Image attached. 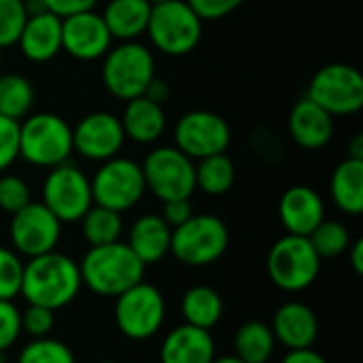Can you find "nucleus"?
Returning <instances> with one entry per match:
<instances>
[{
	"label": "nucleus",
	"instance_id": "f257e3e1",
	"mask_svg": "<svg viewBox=\"0 0 363 363\" xmlns=\"http://www.w3.org/2000/svg\"><path fill=\"white\" fill-rule=\"evenodd\" d=\"M83 287L79 264L64 253L49 251L38 257H30L23 264L21 291L28 304L45 306L49 311H60L74 302Z\"/></svg>",
	"mask_w": 363,
	"mask_h": 363
},
{
	"label": "nucleus",
	"instance_id": "f03ea898",
	"mask_svg": "<svg viewBox=\"0 0 363 363\" xmlns=\"http://www.w3.org/2000/svg\"><path fill=\"white\" fill-rule=\"evenodd\" d=\"M145 268L147 266L121 240L89 247L79 264L83 285L102 298H117L132 285L140 283L145 279Z\"/></svg>",
	"mask_w": 363,
	"mask_h": 363
},
{
	"label": "nucleus",
	"instance_id": "7ed1b4c3",
	"mask_svg": "<svg viewBox=\"0 0 363 363\" xmlns=\"http://www.w3.org/2000/svg\"><path fill=\"white\" fill-rule=\"evenodd\" d=\"M72 128L55 113H34L19 121V157L38 168H55L72 153Z\"/></svg>",
	"mask_w": 363,
	"mask_h": 363
},
{
	"label": "nucleus",
	"instance_id": "20e7f679",
	"mask_svg": "<svg viewBox=\"0 0 363 363\" xmlns=\"http://www.w3.org/2000/svg\"><path fill=\"white\" fill-rule=\"evenodd\" d=\"M155 77V57L138 40H123L111 47L102 62V85L119 100H132L145 94Z\"/></svg>",
	"mask_w": 363,
	"mask_h": 363
},
{
	"label": "nucleus",
	"instance_id": "39448f33",
	"mask_svg": "<svg viewBox=\"0 0 363 363\" xmlns=\"http://www.w3.org/2000/svg\"><path fill=\"white\" fill-rule=\"evenodd\" d=\"M147 34L157 51L181 57L198 47L202 38V17L187 0H166L151 6Z\"/></svg>",
	"mask_w": 363,
	"mask_h": 363
},
{
	"label": "nucleus",
	"instance_id": "423d86ee",
	"mask_svg": "<svg viewBox=\"0 0 363 363\" xmlns=\"http://www.w3.org/2000/svg\"><path fill=\"white\" fill-rule=\"evenodd\" d=\"M230 247V230L215 215H191L172 230L170 253L189 268H204L219 262Z\"/></svg>",
	"mask_w": 363,
	"mask_h": 363
},
{
	"label": "nucleus",
	"instance_id": "0eeeda50",
	"mask_svg": "<svg viewBox=\"0 0 363 363\" xmlns=\"http://www.w3.org/2000/svg\"><path fill=\"white\" fill-rule=\"evenodd\" d=\"M266 268L270 281L279 289L287 294H298L308 289L317 281L321 257L306 236L287 234L270 247Z\"/></svg>",
	"mask_w": 363,
	"mask_h": 363
},
{
	"label": "nucleus",
	"instance_id": "6e6552de",
	"mask_svg": "<svg viewBox=\"0 0 363 363\" xmlns=\"http://www.w3.org/2000/svg\"><path fill=\"white\" fill-rule=\"evenodd\" d=\"M166 321V300L151 283H136L115 298L117 330L130 340L153 338Z\"/></svg>",
	"mask_w": 363,
	"mask_h": 363
},
{
	"label": "nucleus",
	"instance_id": "1a4fd4ad",
	"mask_svg": "<svg viewBox=\"0 0 363 363\" xmlns=\"http://www.w3.org/2000/svg\"><path fill=\"white\" fill-rule=\"evenodd\" d=\"M89 183L94 204L111 208L115 213H125L134 208L147 191L140 164L119 155L102 162Z\"/></svg>",
	"mask_w": 363,
	"mask_h": 363
},
{
	"label": "nucleus",
	"instance_id": "9d476101",
	"mask_svg": "<svg viewBox=\"0 0 363 363\" xmlns=\"http://www.w3.org/2000/svg\"><path fill=\"white\" fill-rule=\"evenodd\" d=\"M306 98H311L332 117L355 115L363 106L362 72L351 64H328L313 77Z\"/></svg>",
	"mask_w": 363,
	"mask_h": 363
},
{
	"label": "nucleus",
	"instance_id": "9b49d317",
	"mask_svg": "<svg viewBox=\"0 0 363 363\" xmlns=\"http://www.w3.org/2000/svg\"><path fill=\"white\" fill-rule=\"evenodd\" d=\"M145 187L162 202L191 198L196 191V164L177 147H157L143 162Z\"/></svg>",
	"mask_w": 363,
	"mask_h": 363
},
{
	"label": "nucleus",
	"instance_id": "f8f14e48",
	"mask_svg": "<svg viewBox=\"0 0 363 363\" xmlns=\"http://www.w3.org/2000/svg\"><path fill=\"white\" fill-rule=\"evenodd\" d=\"M43 204L60 219V223L81 221L94 204L87 174L68 162L49 168L43 183Z\"/></svg>",
	"mask_w": 363,
	"mask_h": 363
},
{
	"label": "nucleus",
	"instance_id": "ddd939ff",
	"mask_svg": "<svg viewBox=\"0 0 363 363\" xmlns=\"http://www.w3.org/2000/svg\"><path fill=\"white\" fill-rule=\"evenodd\" d=\"M232 143L228 121L213 111H189L174 125V147L189 160L225 153Z\"/></svg>",
	"mask_w": 363,
	"mask_h": 363
},
{
	"label": "nucleus",
	"instance_id": "4468645a",
	"mask_svg": "<svg viewBox=\"0 0 363 363\" xmlns=\"http://www.w3.org/2000/svg\"><path fill=\"white\" fill-rule=\"evenodd\" d=\"M9 234L15 253L30 259L55 251L62 238V223L43 202H28L13 213Z\"/></svg>",
	"mask_w": 363,
	"mask_h": 363
},
{
	"label": "nucleus",
	"instance_id": "2eb2a0df",
	"mask_svg": "<svg viewBox=\"0 0 363 363\" xmlns=\"http://www.w3.org/2000/svg\"><path fill=\"white\" fill-rule=\"evenodd\" d=\"M125 134L119 117L106 111H96L79 119L72 128V149L91 162H106L119 155Z\"/></svg>",
	"mask_w": 363,
	"mask_h": 363
},
{
	"label": "nucleus",
	"instance_id": "dca6fc26",
	"mask_svg": "<svg viewBox=\"0 0 363 363\" xmlns=\"http://www.w3.org/2000/svg\"><path fill=\"white\" fill-rule=\"evenodd\" d=\"M113 36L94 9L62 17V51L81 62H94L106 55Z\"/></svg>",
	"mask_w": 363,
	"mask_h": 363
},
{
	"label": "nucleus",
	"instance_id": "f3484780",
	"mask_svg": "<svg viewBox=\"0 0 363 363\" xmlns=\"http://www.w3.org/2000/svg\"><path fill=\"white\" fill-rule=\"evenodd\" d=\"M279 219L287 234L308 238L311 232L325 219L323 198L308 185H294L281 196Z\"/></svg>",
	"mask_w": 363,
	"mask_h": 363
},
{
	"label": "nucleus",
	"instance_id": "a211bd4d",
	"mask_svg": "<svg viewBox=\"0 0 363 363\" xmlns=\"http://www.w3.org/2000/svg\"><path fill=\"white\" fill-rule=\"evenodd\" d=\"M277 342L294 349H311L319 336V321L311 306L302 302H285L277 308L270 325Z\"/></svg>",
	"mask_w": 363,
	"mask_h": 363
},
{
	"label": "nucleus",
	"instance_id": "6ab92c4d",
	"mask_svg": "<svg viewBox=\"0 0 363 363\" xmlns=\"http://www.w3.org/2000/svg\"><path fill=\"white\" fill-rule=\"evenodd\" d=\"M17 45L23 57L34 64L53 60L62 51V17L51 11L28 15Z\"/></svg>",
	"mask_w": 363,
	"mask_h": 363
},
{
	"label": "nucleus",
	"instance_id": "aec40b11",
	"mask_svg": "<svg viewBox=\"0 0 363 363\" xmlns=\"http://www.w3.org/2000/svg\"><path fill=\"white\" fill-rule=\"evenodd\" d=\"M287 125L296 145L308 151L323 149L334 136V117L311 98H302L294 104Z\"/></svg>",
	"mask_w": 363,
	"mask_h": 363
},
{
	"label": "nucleus",
	"instance_id": "412c9836",
	"mask_svg": "<svg viewBox=\"0 0 363 363\" xmlns=\"http://www.w3.org/2000/svg\"><path fill=\"white\" fill-rule=\"evenodd\" d=\"M160 359L162 363H213L215 340L208 330L183 323L166 334Z\"/></svg>",
	"mask_w": 363,
	"mask_h": 363
},
{
	"label": "nucleus",
	"instance_id": "4be33fe9",
	"mask_svg": "<svg viewBox=\"0 0 363 363\" xmlns=\"http://www.w3.org/2000/svg\"><path fill=\"white\" fill-rule=\"evenodd\" d=\"M172 228L162 219V215H143L138 217L128 234V247L145 264H157L170 253Z\"/></svg>",
	"mask_w": 363,
	"mask_h": 363
},
{
	"label": "nucleus",
	"instance_id": "5701e85b",
	"mask_svg": "<svg viewBox=\"0 0 363 363\" xmlns=\"http://www.w3.org/2000/svg\"><path fill=\"white\" fill-rule=\"evenodd\" d=\"M119 121H121L125 138H130L138 145L157 143L166 130V113H164L162 104H157L145 96L128 100Z\"/></svg>",
	"mask_w": 363,
	"mask_h": 363
},
{
	"label": "nucleus",
	"instance_id": "b1692460",
	"mask_svg": "<svg viewBox=\"0 0 363 363\" xmlns=\"http://www.w3.org/2000/svg\"><path fill=\"white\" fill-rule=\"evenodd\" d=\"M151 6L149 0H108L102 19L113 38L121 43L136 40L147 32Z\"/></svg>",
	"mask_w": 363,
	"mask_h": 363
},
{
	"label": "nucleus",
	"instance_id": "393cba45",
	"mask_svg": "<svg viewBox=\"0 0 363 363\" xmlns=\"http://www.w3.org/2000/svg\"><path fill=\"white\" fill-rule=\"evenodd\" d=\"M330 191L334 204L347 215L363 213V160L347 157L340 162L332 174Z\"/></svg>",
	"mask_w": 363,
	"mask_h": 363
},
{
	"label": "nucleus",
	"instance_id": "a878e982",
	"mask_svg": "<svg viewBox=\"0 0 363 363\" xmlns=\"http://www.w3.org/2000/svg\"><path fill=\"white\" fill-rule=\"evenodd\" d=\"M181 315L187 325L211 332L223 317V300L213 287L196 285L185 291L181 300Z\"/></svg>",
	"mask_w": 363,
	"mask_h": 363
},
{
	"label": "nucleus",
	"instance_id": "bb28decb",
	"mask_svg": "<svg viewBox=\"0 0 363 363\" xmlns=\"http://www.w3.org/2000/svg\"><path fill=\"white\" fill-rule=\"evenodd\" d=\"M277 338L268 323L247 321L234 336V355L245 363H268L274 355Z\"/></svg>",
	"mask_w": 363,
	"mask_h": 363
},
{
	"label": "nucleus",
	"instance_id": "cd10ccee",
	"mask_svg": "<svg viewBox=\"0 0 363 363\" xmlns=\"http://www.w3.org/2000/svg\"><path fill=\"white\" fill-rule=\"evenodd\" d=\"M234 181H236V168H234V162L225 153L198 160L196 189L208 196H223L232 189Z\"/></svg>",
	"mask_w": 363,
	"mask_h": 363
},
{
	"label": "nucleus",
	"instance_id": "c85d7f7f",
	"mask_svg": "<svg viewBox=\"0 0 363 363\" xmlns=\"http://www.w3.org/2000/svg\"><path fill=\"white\" fill-rule=\"evenodd\" d=\"M123 230L121 213L91 204V208L81 217V232L89 247H102L117 242Z\"/></svg>",
	"mask_w": 363,
	"mask_h": 363
},
{
	"label": "nucleus",
	"instance_id": "c756f323",
	"mask_svg": "<svg viewBox=\"0 0 363 363\" xmlns=\"http://www.w3.org/2000/svg\"><path fill=\"white\" fill-rule=\"evenodd\" d=\"M34 104V87L23 74L6 72L0 77V115L21 121Z\"/></svg>",
	"mask_w": 363,
	"mask_h": 363
},
{
	"label": "nucleus",
	"instance_id": "7c9ffc66",
	"mask_svg": "<svg viewBox=\"0 0 363 363\" xmlns=\"http://www.w3.org/2000/svg\"><path fill=\"white\" fill-rule=\"evenodd\" d=\"M313 249L317 251V255L321 259H332L338 257L342 253H347V249L351 247V234L349 230L340 223V221H328L323 219L308 236Z\"/></svg>",
	"mask_w": 363,
	"mask_h": 363
},
{
	"label": "nucleus",
	"instance_id": "2f4dec72",
	"mask_svg": "<svg viewBox=\"0 0 363 363\" xmlns=\"http://www.w3.org/2000/svg\"><path fill=\"white\" fill-rule=\"evenodd\" d=\"M17 363H74V355L64 342L45 336L32 338V342L21 349Z\"/></svg>",
	"mask_w": 363,
	"mask_h": 363
},
{
	"label": "nucleus",
	"instance_id": "473e14b6",
	"mask_svg": "<svg viewBox=\"0 0 363 363\" xmlns=\"http://www.w3.org/2000/svg\"><path fill=\"white\" fill-rule=\"evenodd\" d=\"M26 19L23 0H0V49L17 45Z\"/></svg>",
	"mask_w": 363,
	"mask_h": 363
},
{
	"label": "nucleus",
	"instance_id": "72a5a7b5",
	"mask_svg": "<svg viewBox=\"0 0 363 363\" xmlns=\"http://www.w3.org/2000/svg\"><path fill=\"white\" fill-rule=\"evenodd\" d=\"M23 262L13 249L0 247V300H15L21 291Z\"/></svg>",
	"mask_w": 363,
	"mask_h": 363
},
{
	"label": "nucleus",
	"instance_id": "f704fd0d",
	"mask_svg": "<svg viewBox=\"0 0 363 363\" xmlns=\"http://www.w3.org/2000/svg\"><path fill=\"white\" fill-rule=\"evenodd\" d=\"M30 200V187L17 174H2L0 177V211L13 215L21 211Z\"/></svg>",
	"mask_w": 363,
	"mask_h": 363
},
{
	"label": "nucleus",
	"instance_id": "c9c22d12",
	"mask_svg": "<svg viewBox=\"0 0 363 363\" xmlns=\"http://www.w3.org/2000/svg\"><path fill=\"white\" fill-rule=\"evenodd\" d=\"M55 325V311H49L45 306L28 304V308L21 313V332H26L32 338H45L51 334Z\"/></svg>",
	"mask_w": 363,
	"mask_h": 363
},
{
	"label": "nucleus",
	"instance_id": "e433bc0d",
	"mask_svg": "<svg viewBox=\"0 0 363 363\" xmlns=\"http://www.w3.org/2000/svg\"><path fill=\"white\" fill-rule=\"evenodd\" d=\"M19 157V121L0 115V174Z\"/></svg>",
	"mask_w": 363,
	"mask_h": 363
},
{
	"label": "nucleus",
	"instance_id": "4c0bfd02",
	"mask_svg": "<svg viewBox=\"0 0 363 363\" xmlns=\"http://www.w3.org/2000/svg\"><path fill=\"white\" fill-rule=\"evenodd\" d=\"M21 336V313L11 300H0V351L11 349Z\"/></svg>",
	"mask_w": 363,
	"mask_h": 363
},
{
	"label": "nucleus",
	"instance_id": "58836bf2",
	"mask_svg": "<svg viewBox=\"0 0 363 363\" xmlns=\"http://www.w3.org/2000/svg\"><path fill=\"white\" fill-rule=\"evenodd\" d=\"M202 21H217L234 13L245 0H187Z\"/></svg>",
	"mask_w": 363,
	"mask_h": 363
},
{
	"label": "nucleus",
	"instance_id": "ea45409f",
	"mask_svg": "<svg viewBox=\"0 0 363 363\" xmlns=\"http://www.w3.org/2000/svg\"><path fill=\"white\" fill-rule=\"evenodd\" d=\"M194 215V206L189 198H179V200H168L164 202V211H162V219L174 230L179 225H183L189 217Z\"/></svg>",
	"mask_w": 363,
	"mask_h": 363
},
{
	"label": "nucleus",
	"instance_id": "a19ab883",
	"mask_svg": "<svg viewBox=\"0 0 363 363\" xmlns=\"http://www.w3.org/2000/svg\"><path fill=\"white\" fill-rule=\"evenodd\" d=\"M47 11L55 13L57 17H68L81 11H91L98 0H43Z\"/></svg>",
	"mask_w": 363,
	"mask_h": 363
},
{
	"label": "nucleus",
	"instance_id": "79ce46f5",
	"mask_svg": "<svg viewBox=\"0 0 363 363\" xmlns=\"http://www.w3.org/2000/svg\"><path fill=\"white\" fill-rule=\"evenodd\" d=\"M145 98H149V100H153V102H157V104H164L168 98H170V85L164 81V79H157V77H153L151 79V83L147 85V89H145V94H143Z\"/></svg>",
	"mask_w": 363,
	"mask_h": 363
},
{
	"label": "nucleus",
	"instance_id": "37998d69",
	"mask_svg": "<svg viewBox=\"0 0 363 363\" xmlns=\"http://www.w3.org/2000/svg\"><path fill=\"white\" fill-rule=\"evenodd\" d=\"M281 363H328V359L321 353L313 351V347H311V349H294V351H289Z\"/></svg>",
	"mask_w": 363,
	"mask_h": 363
},
{
	"label": "nucleus",
	"instance_id": "c03bdc74",
	"mask_svg": "<svg viewBox=\"0 0 363 363\" xmlns=\"http://www.w3.org/2000/svg\"><path fill=\"white\" fill-rule=\"evenodd\" d=\"M349 259H351V266L357 274H363V240H355L349 249Z\"/></svg>",
	"mask_w": 363,
	"mask_h": 363
},
{
	"label": "nucleus",
	"instance_id": "a18cd8bd",
	"mask_svg": "<svg viewBox=\"0 0 363 363\" xmlns=\"http://www.w3.org/2000/svg\"><path fill=\"white\" fill-rule=\"evenodd\" d=\"M349 151H351V155H349V157L363 160V136L362 134H355V136H353V143H351Z\"/></svg>",
	"mask_w": 363,
	"mask_h": 363
},
{
	"label": "nucleus",
	"instance_id": "49530a36",
	"mask_svg": "<svg viewBox=\"0 0 363 363\" xmlns=\"http://www.w3.org/2000/svg\"><path fill=\"white\" fill-rule=\"evenodd\" d=\"M213 363H245V362H242V359H238L236 355H225V357H219V359L215 357Z\"/></svg>",
	"mask_w": 363,
	"mask_h": 363
},
{
	"label": "nucleus",
	"instance_id": "de8ad7c7",
	"mask_svg": "<svg viewBox=\"0 0 363 363\" xmlns=\"http://www.w3.org/2000/svg\"><path fill=\"white\" fill-rule=\"evenodd\" d=\"M0 363H6V357H4V351H0Z\"/></svg>",
	"mask_w": 363,
	"mask_h": 363
},
{
	"label": "nucleus",
	"instance_id": "09e8293b",
	"mask_svg": "<svg viewBox=\"0 0 363 363\" xmlns=\"http://www.w3.org/2000/svg\"><path fill=\"white\" fill-rule=\"evenodd\" d=\"M151 4H162V2H166V0H149Z\"/></svg>",
	"mask_w": 363,
	"mask_h": 363
},
{
	"label": "nucleus",
	"instance_id": "8fccbe9b",
	"mask_svg": "<svg viewBox=\"0 0 363 363\" xmlns=\"http://www.w3.org/2000/svg\"><path fill=\"white\" fill-rule=\"evenodd\" d=\"M102 363H117V362H111V359H108V362H102Z\"/></svg>",
	"mask_w": 363,
	"mask_h": 363
},
{
	"label": "nucleus",
	"instance_id": "3c124183",
	"mask_svg": "<svg viewBox=\"0 0 363 363\" xmlns=\"http://www.w3.org/2000/svg\"><path fill=\"white\" fill-rule=\"evenodd\" d=\"M0 60H2V49H0Z\"/></svg>",
	"mask_w": 363,
	"mask_h": 363
}]
</instances>
